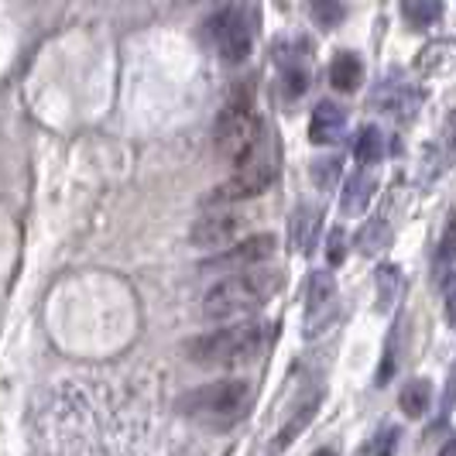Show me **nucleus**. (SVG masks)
<instances>
[{
    "instance_id": "cd10ccee",
    "label": "nucleus",
    "mask_w": 456,
    "mask_h": 456,
    "mask_svg": "<svg viewBox=\"0 0 456 456\" xmlns=\"http://www.w3.org/2000/svg\"><path fill=\"white\" fill-rule=\"evenodd\" d=\"M395 443H398V433H395V429H388V433H385V439L378 443V456H391V453H395Z\"/></svg>"
},
{
    "instance_id": "9d476101",
    "label": "nucleus",
    "mask_w": 456,
    "mask_h": 456,
    "mask_svg": "<svg viewBox=\"0 0 456 456\" xmlns=\"http://www.w3.org/2000/svg\"><path fill=\"white\" fill-rule=\"evenodd\" d=\"M346 127V114H343L337 103L322 100L320 107L313 110V120H309V141L313 144H337Z\"/></svg>"
},
{
    "instance_id": "f3484780",
    "label": "nucleus",
    "mask_w": 456,
    "mask_h": 456,
    "mask_svg": "<svg viewBox=\"0 0 456 456\" xmlns=\"http://www.w3.org/2000/svg\"><path fill=\"white\" fill-rule=\"evenodd\" d=\"M354 159L361 161V165H378V161L385 159V134L378 131V127H361V134L354 141Z\"/></svg>"
},
{
    "instance_id": "39448f33",
    "label": "nucleus",
    "mask_w": 456,
    "mask_h": 456,
    "mask_svg": "<svg viewBox=\"0 0 456 456\" xmlns=\"http://www.w3.org/2000/svg\"><path fill=\"white\" fill-rule=\"evenodd\" d=\"M274 179V165L272 159L257 155L248 165H240L233 175H230L224 185H216L209 196H206V206H233V203H244V200H254L261 196Z\"/></svg>"
},
{
    "instance_id": "4468645a",
    "label": "nucleus",
    "mask_w": 456,
    "mask_h": 456,
    "mask_svg": "<svg viewBox=\"0 0 456 456\" xmlns=\"http://www.w3.org/2000/svg\"><path fill=\"white\" fill-rule=\"evenodd\" d=\"M330 83H333V90L354 93L364 83V62H361L354 52H340V55L330 62Z\"/></svg>"
},
{
    "instance_id": "20e7f679",
    "label": "nucleus",
    "mask_w": 456,
    "mask_h": 456,
    "mask_svg": "<svg viewBox=\"0 0 456 456\" xmlns=\"http://www.w3.org/2000/svg\"><path fill=\"white\" fill-rule=\"evenodd\" d=\"M251 409V385L244 378H227L213 381L206 388H196L183 402V411L196 422H206L213 429H230L237 426Z\"/></svg>"
},
{
    "instance_id": "a878e982",
    "label": "nucleus",
    "mask_w": 456,
    "mask_h": 456,
    "mask_svg": "<svg viewBox=\"0 0 456 456\" xmlns=\"http://www.w3.org/2000/svg\"><path fill=\"white\" fill-rule=\"evenodd\" d=\"M443 296H446V320H450V326L456 330V274L446 278V292H443Z\"/></svg>"
},
{
    "instance_id": "1a4fd4ad",
    "label": "nucleus",
    "mask_w": 456,
    "mask_h": 456,
    "mask_svg": "<svg viewBox=\"0 0 456 456\" xmlns=\"http://www.w3.org/2000/svg\"><path fill=\"white\" fill-rule=\"evenodd\" d=\"M272 254H274L272 233H254V237H248V240H240L237 248H230V251H224L220 257H213L206 268H213V272H220V268H227V272H240V268H251V265L268 261Z\"/></svg>"
},
{
    "instance_id": "423d86ee",
    "label": "nucleus",
    "mask_w": 456,
    "mask_h": 456,
    "mask_svg": "<svg viewBox=\"0 0 456 456\" xmlns=\"http://www.w3.org/2000/svg\"><path fill=\"white\" fill-rule=\"evenodd\" d=\"M240 227H244V216L240 213H233L227 206H209V213L192 224L189 240L196 248H224L230 240H237Z\"/></svg>"
},
{
    "instance_id": "f8f14e48",
    "label": "nucleus",
    "mask_w": 456,
    "mask_h": 456,
    "mask_svg": "<svg viewBox=\"0 0 456 456\" xmlns=\"http://www.w3.org/2000/svg\"><path fill=\"white\" fill-rule=\"evenodd\" d=\"M320 402H322V391H313V395H309V398H305V402H302V405L292 411V419L281 426V433L274 436L272 453H281L289 443H296L298 436H302V429H305V426L316 419V411H320Z\"/></svg>"
},
{
    "instance_id": "f03ea898",
    "label": "nucleus",
    "mask_w": 456,
    "mask_h": 456,
    "mask_svg": "<svg viewBox=\"0 0 456 456\" xmlns=\"http://www.w3.org/2000/svg\"><path fill=\"white\" fill-rule=\"evenodd\" d=\"M265 350V326L261 322H233L209 337H196L185 346L189 361L203 367H244L257 361Z\"/></svg>"
},
{
    "instance_id": "9b49d317",
    "label": "nucleus",
    "mask_w": 456,
    "mask_h": 456,
    "mask_svg": "<svg viewBox=\"0 0 456 456\" xmlns=\"http://www.w3.org/2000/svg\"><path fill=\"white\" fill-rule=\"evenodd\" d=\"M374 189H378V179L367 172V168H357L346 175V185H343L340 196V209L346 216H361L367 209V203L374 200Z\"/></svg>"
},
{
    "instance_id": "393cba45",
    "label": "nucleus",
    "mask_w": 456,
    "mask_h": 456,
    "mask_svg": "<svg viewBox=\"0 0 456 456\" xmlns=\"http://www.w3.org/2000/svg\"><path fill=\"white\" fill-rule=\"evenodd\" d=\"M443 148H446V159L456 161V110L446 117V127H443Z\"/></svg>"
},
{
    "instance_id": "c85d7f7f",
    "label": "nucleus",
    "mask_w": 456,
    "mask_h": 456,
    "mask_svg": "<svg viewBox=\"0 0 456 456\" xmlns=\"http://www.w3.org/2000/svg\"><path fill=\"white\" fill-rule=\"evenodd\" d=\"M439 456H456V436H450V439H446V446L439 450Z\"/></svg>"
},
{
    "instance_id": "bb28decb",
    "label": "nucleus",
    "mask_w": 456,
    "mask_h": 456,
    "mask_svg": "<svg viewBox=\"0 0 456 456\" xmlns=\"http://www.w3.org/2000/svg\"><path fill=\"white\" fill-rule=\"evenodd\" d=\"M453 405H456V364L450 370V381H446V395H443V415L453 409Z\"/></svg>"
},
{
    "instance_id": "dca6fc26",
    "label": "nucleus",
    "mask_w": 456,
    "mask_h": 456,
    "mask_svg": "<svg viewBox=\"0 0 456 456\" xmlns=\"http://www.w3.org/2000/svg\"><path fill=\"white\" fill-rule=\"evenodd\" d=\"M402 18L415 31H426L443 21V0H402Z\"/></svg>"
},
{
    "instance_id": "b1692460",
    "label": "nucleus",
    "mask_w": 456,
    "mask_h": 456,
    "mask_svg": "<svg viewBox=\"0 0 456 456\" xmlns=\"http://www.w3.org/2000/svg\"><path fill=\"white\" fill-rule=\"evenodd\" d=\"M326 257H330V265L337 268L343 265V257H346V233L340 227L330 230V244H326Z\"/></svg>"
},
{
    "instance_id": "5701e85b",
    "label": "nucleus",
    "mask_w": 456,
    "mask_h": 456,
    "mask_svg": "<svg viewBox=\"0 0 456 456\" xmlns=\"http://www.w3.org/2000/svg\"><path fill=\"white\" fill-rule=\"evenodd\" d=\"M309 86V72L302 66H285V93L289 96H302Z\"/></svg>"
},
{
    "instance_id": "6e6552de",
    "label": "nucleus",
    "mask_w": 456,
    "mask_h": 456,
    "mask_svg": "<svg viewBox=\"0 0 456 456\" xmlns=\"http://www.w3.org/2000/svg\"><path fill=\"white\" fill-rule=\"evenodd\" d=\"M213 38L227 62H244L251 55V24L244 21L240 11H224L213 21Z\"/></svg>"
},
{
    "instance_id": "7ed1b4c3",
    "label": "nucleus",
    "mask_w": 456,
    "mask_h": 456,
    "mask_svg": "<svg viewBox=\"0 0 456 456\" xmlns=\"http://www.w3.org/2000/svg\"><path fill=\"white\" fill-rule=\"evenodd\" d=\"M278 289V274L272 272H237L224 278L220 285H213L203 298L206 320H230V316H244L254 313L257 305H265Z\"/></svg>"
},
{
    "instance_id": "412c9836",
    "label": "nucleus",
    "mask_w": 456,
    "mask_h": 456,
    "mask_svg": "<svg viewBox=\"0 0 456 456\" xmlns=\"http://www.w3.org/2000/svg\"><path fill=\"white\" fill-rule=\"evenodd\" d=\"M456 257V216L446 224V233H443V240H439V251H436V272H443V268H450Z\"/></svg>"
},
{
    "instance_id": "0eeeda50",
    "label": "nucleus",
    "mask_w": 456,
    "mask_h": 456,
    "mask_svg": "<svg viewBox=\"0 0 456 456\" xmlns=\"http://www.w3.org/2000/svg\"><path fill=\"white\" fill-rule=\"evenodd\" d=\"M337 316V281L330 272H316L309 278V296H305V337H316L326 322Z\"/></svg>"
},
{
    "instance_id": "a211bd4d",
    "label": "nucleus",
    "mask_w": 456,
    "mask_h": 456,
    "mask_svg": "<svg viewBox=\"0 0 456 456\" xmlns=\"http://www.w3.org/2000/svg\"><path fill=\"white\" fill-rule=\"evenodd\" d=\"M429 402H433V388H429V381H409L402 395H398V409L405 411L409 419H422L426 409H429Z\"/></svg>"
},
{
    "instance_id": "c756f323",
    "label": "nucleus",
    "mask_w": 456,
    "mask_h": 456,
    "mask_svg": "<svg viewBox=\"0 0 456 456\" xmlns=\"http://www.w3.org/2000/svg\"><path fill=\"white\" fill-rule=\"evenodd\" d=\"M313 456H337V450H320V453H313Z\"/></svg>"
},
{
    "instance_id": "aec40b11",
    "label": "nucleus",
    "mask_w": 456,
    "mask_h": 456,
    "mask_svg": "<svg viewBox=\"0 0 456 456\" xmlns=\"http://www.w3.org/2000/svg\"><path fill=\"white\" fill-rule=\"evenodd\" d=\"M309 14L320 28L333 31L343 21V0H309Z\"/></svg>"
},
{
    "instance_id": "f257e3e1",
    "label": "nucleus",
    "mask_w": 456,
    "mask_h": 456,
    "mask_svg": "<svg viewBox=\"0 0 456 456\" xmlns=\"http://www.w3.org/2000/svg\"><path fill=\"white\" fill-rule=\"evenodd\" d=\"M213 141H216V155L240 168L251 159L261 155V141H265V124L261 117L254 114V100L251 93H237L227 107L216 117V131H213Z\"/></svg>"
},
{
    "instance_id": "4be33fe9",
    "label": "nucleus",
    "mask_w": 456,
    "mask_h": 456,
    "mask_svg": "<svg viewBox=\"0 0 456 456\" xmlns=\"http://www.w3.org/2000/svg\"><path fill=\"white\" fill-rule=\"evenodd\" d=\"M337 175H340V161L337 159L313 161V183L320 185V189H330V185L337 183Z\"/></svg>"
},
{
    "instance_id": "6ab92c4d",
    "label": "nucleus",
    "mask_w": 456,
    "mask_h": 456,
    "mask_svg": "<svg viewBox=\"0 0 456 456\" xmlns=\"http://www.w3.org/2000/svg\"><path fill=\"white\" fill-rule=\"evenodd\" d=\"M391 244V230L385 220H370L364 224V230L357 233V251L364 254V257H378V254H385Z\"/></svg>"
},
{
    "instance_id": "ddd939ff",
    "label": "nucleus",
    "mask_w": 456,
    "mask_h": 456,
    "mask_svg": "<svg viewBox=\"0 0 456 456\" xmlns=\"http://www.w3.org/2000/svg\"><path fill=\"white\" fill-rule=\"evenodd\" d=\"M322 213L316 206H298L296 213H292V220H289V244L296 248V251H313V237H316V227H320Z\"/></svg>"
},
{
    "instance_id": "2eb2a0df",
    "label": "nucleus",
    "mask_w": 456,
    "mask_h": 456,
    "mask_svg": "<svg viewBox=\"0 0 456 456\" xmlns=\"http://www.w3.org/2000/svg\"><path fill=\"white\" fill-rule=\"evenodd\" d=\"M402 289H405L402 272L395 265H381L378 268V298H374V309L378 313H391L402 302Z\"/></svg>"
}]
</instances>
